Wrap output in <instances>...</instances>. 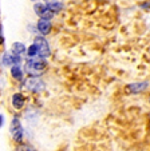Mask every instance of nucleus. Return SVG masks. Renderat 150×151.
Returning <instances> with one entry per match:
<instances>
[{"mask_svg":"<svg viewBox=\"0 0 150 151\" xmlns=\"http://www.w3.org/2000/svg\"><path fill=\"white\" fill-rule=\"evenodd\" d=\"M46 67H47V62L44 60V58L32 59V60L30 59L26 64V71L28 72L31 76H39Z\"/></svg>","mask_w":150,"mask_h":151,"instance_id":"f257e3e1","label":"nucleus"},{"mask_svg":"<svg viewBox=\"0 0 150 151\" xmlns=\"http://www.w3.org/2000/svg\"><path fill=\"white\" fill-rule=\"evenodd\" d=\"M12 52L16 55H22L26 52V46L23 44V43H15L14 46H12Z\"/></svg>","mask_w":150,"mask_h":151,"instance_id":"9b49d317","label":"nucleus"},{"mask_svg":"<svg viewBox=\"0 0 150 151\" xmlns=\"http://www.w3.org/2000/svg\"><path fill=\"white\" fill-rule=\"evenodd\" d=\"M51 27H52V24H51V22H50V19H44V17H40V20L36 24L38 31L42 35L50 34V32H51Z\"/></svg>","mask_w":150,"mask_h":151,"instance_id":"423d86ee","label":"nucleus"},{"mask_svg":"<svg viewBox=\"0 0 150 151\" xmlns=\"http://www.w3.org/2000/svg\"><path fill=\"white\" fill-rule=\"evenodd\" d=\"M47 7L51 9L52 12H59V11H62L63 9V4L58 3V1H50V3L47 4Z\"/></svg>","mask_w":150,"mask_h":151,"instance_id":"f8f14e48","label":"nucleus"},{"mask_svg":"<svg viewBox=\"0 0 150 151\" xmlns=\"http://www.w3.org/2000/svg\"><path fill=\"white\" fill-rule=\"evenodd\" d=\"M0 42H3V29L0 27Z\"/></svg>","mask_w":150,"mask_h":151,"instance_id":"4468645a","label":"nucleus"},{"mask_svg":"<svg viewBox=\"0 0 150 151\" xmlns=\"http://www.w3.org/2000/svg\"><path fill=\"white\" fill-rule=\"evenodd\" d=\"M27 55H28L30 58H35L38 55V48L35 44H32V46L28 47V50H27Z\"/></svg>","mask_w":150,"mask_h":151,"instance_id":"ddd939ff","label":"nucleus"},{"mask_svg":"<svg viewBox=\"0 0 150 151\" xmlns=\"http://www.w3.org/2000/svg\"><path fill=\"white\" fill-rule=\"evenodd\" d=\"M147 88V83L146 82H141V83H133V84H129L128 91L137 94V92H142Z\"/></svg>","mask_w":150,"mask_h":151,"instance_id":"6e6552de","label":"nucleus"},{"mask_svg":"<svg viewBox=\"0 0 150 151\" xmlns=\"http://www.w3.org/2000/svg\"><path fill=\"white\" fill-rule=\"evenodd\" d=\"M0 126H3V116L0 115Z\"/></svg>","mask_w":150,"mask_h":151,"instance_id":"2eb2a0df","label":"nucleus"},{"mask_svg":"<svg viewBox=\"0 0 150 151\" xmlns=\"http://www.w3.org/2000/svg\"><path fill=\"white\" fill-rule=\"evenodd\" d=\"M3 63L6 66H14V64H19L20 63V55H16V54H4L3 56Z\"/></svg>","mask_w":150,"mask_h":151,"instance_id":"0eeeda50","label":"nucleus"},{"mask_svg":"<svg viewBox=\"0 0 150 151\" xmlns=\"http://www.w3.org/2000/svg\"><path fill=\"white\" fill-rule=\"evenodd\" d=\"M11 135L16 142H20L23 139V127L17 118H14L11 122Z\"/></svg>","mask_w":150,"mask_h":151,"instance_id":"7ed1b4c3","label":"nucleus"},{"mask_svg":"<svg viewBox=\"0 0 150 151\" xmlns=\"http://www.w3.org/2000/svg\"><path fill=\"white\" fill-rule=\"evenodd\" d=\"M26 86L30 91H34V92L42 91V90L44 88V83H43L38 76H30L28 79L26 80Z\"/></svg>","mask_w":150,"mask_h":151,"instance_id":"20e7f679","label":"nucleus"},{"mask_svg":"<svg viewBox=\"0 0 150 151\" xmlns=\"http://www.w3.org/2000/svg\"><path fill=\"white\" fill-rule=\"evenodd\" d=\"M11 75H12V78L16 79V80H22L23 79V71H22V68H20L17 64H14V66L11 67Z\"/></svg>","mask_w":150,"mask_h":151,"instance_id":"9d476101","label":"nucleus"},{"mask_svg":"<svg viewBox=\"0 0 150 151\" xmlns=\"http://www.w3.org/2000/svg\"><path fill=\"white\" fill-rule=\"evenodd\" d=\"M34 11H35V14H36L39 17H44V19H51L52 15H54V12L48 8L47 4H43V3L35 4Z\"/></svg>","mask_w":150,"mask_h":151,"instance_id":"39448f33","label":"nucleus"},{"mask_svg":"<svg viewBox=\"0 0 150 151\" xmlns=\"http://www.w3.org/2000/svg\"><path fill=\"white\" fill-rule=\"evenodd\" d=\"M35 46H36L38 48V55H39L40 58H48L50 56V47H48V43L47 40L44 39L43 36H38L35 37Z\"/></svg>","mask_w":150,"mask_h":151,"instance_id":"f03ea898","label":"nucleus"},{"mask_svg":"<svg viewBox=\"0 0 150 151\" xmlns=\"http://www.w3.org/2000/svg\"><path fill=\"white\" fill-rule=\"evenodd\" d=\"M12 106H14L16 110L23 109V106H24V98H23L22 94H15L14 96H12Z\"/></svg>","mask_w":150,"mask_h":151,"instance_id":"1a4fd4ad","label":"nucleus"}]
</instances>
